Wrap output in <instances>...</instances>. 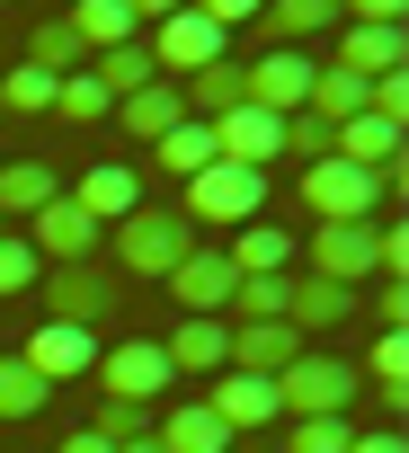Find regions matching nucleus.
Wrapping results in <instances>:
<instances>
[{
  "label": "nucleus",
  "mask_w": 409,
  "mask_h": 453,
  "mask_svg": "<svg viewBox=\"0 0 409 453\" xmlns=\"http://www.w3.org/2000/svg\"><path fill=\"white\" fill-rule=\"evenodd\" d=\"M276 409L285 418H347L356 409V356H294L285 373H276Z\"/></svg>",
  "instance_id": "nucleus-1"
},
{
  "label": "nucleus",
  "mask_w": 409,
  "mask_h": 453,
  "mask_svg": "<svg viewBox=\"0 0 409 453\" xmlns=\"http://www.w3.org/2000/svg\"><path fill=\"white\" fill-rule=\"evenodd\" d=\"M382 204H391L382 169H347V160H312L303 169V213H320V222H374Z\"/></svg>",
  "instance_id": "nucleus-2"
},
{
  "label": "nucleus",
  "mask_w": 409,
  "mask_h": 453,
  "mask_svg": "<svg viewBox=\"0 0 409 453\" xmlns=\"http://www.w3.org/2000/svg\"><path fill=\"white\" fill-rule=\"evenodd\" d=\"M178 213H187V232H196V222H232V232H241V222L267 213V178L214 160V169H196V178H187V204H178Z\"/></svg>",
  "instance_id": "nucleus-3"
},
{
  "label": "nucleus",
  "mask_w": 409,
  "mask_h": 453,
  "mask_svg": "<svg viewBox=\"0 0 409 453\" xmlns=\"http://www.w3.org/2000/svg\"><path fill=\"white\" fill-rule=\"evenodd\" d=\"M187 250H196L187 213H151V204H143V213H125V222H116V267H125V276H143V285H151V276H169Z\"/></svg>",
  "instance_id": "nucleus-4"
},
{
  "label": "nucleus",
  "mask_w": 409,
  "mask_h": 453,
  "mask_svg": "<svg viewBox=\"0 0 409 453\" xmlns=\"http://www.w3.org/2000/svg\"><path fill=\"white\" fill-rule=\"evenodd\" d=\"M312 54H285V45H267L259 63H241V107H259V116H303V98H312Z\"/></svg>",
  "instance_id": "nucleus-5"
},
{
  "label": "nucleus",
  "mask_w": 409,
  "mask_h": 453,
  "mask_svg": "<svg viewBox=\"0 0 409 453\" xmlns=\"http://www.w3.org/2000/svg\"><path fill=\"white\" fill-rule=\"evenodd\" d=\"M312 276H329V285H374L382 276V222H320L312 232Z\"/></svg>",
  "instance_id": "nucleus-6"
},
{
  "label": "nucleus",
  "mask_w": 409,
  "mask_h": 453,
  "mask_svg": "<svg viewBox=\"0 0 409 453\" xmlns=\"http://www.w3.org/2000/svg\"><path fill=\"white\" fill-rule=\"evenodd\" d=\"M98 382H107V400L151 409L178 373H169V347H160V338H125V347H98Z\"/></svg>",
  "instance_id": "nucleus-7"
},
{
  "label": "nucleus",
  "mask_w": 409,
  "mask_h": 453,
  "mask_svg": "<svg viewBox=\"0 0 409 453\" xmlns=\"http://www.w3.org/2000/svg\"><path fill=\"white\" fill-rule=\"evenodd\" d=\"M45 285V320H63V329H98L107 311H116V276L107 267H54V276H36Z\"/></svg>",
  "instance_id": "nucleus-8"
},
{
  "label": "nucleus",
  "mask_w": 409,
  "mask_h": 453,
  "mask_svg": "<svg viewBox=\"0 0 409 453\" xmlns=\"http://www.w3.org/2000/svg\"><path fill=\"white\" fill-rule=\"evenodd\" d=\"M160 285L187 303V320H223V311H232V285H241V267H232L223 250H204V241H196V250H187V258H178Z\"/></svg>",
  "instance_id": "nucleus-9"
},
{
  "label": "nucleus",
  "mask_w": 409,
  "mask_h": 453,
  "mask_svg": "<svg viewBox=\"0 0 409 453\" xmlns=\"http://www.w3.org/2000/svg\"><path fill=\"white\" fill-rule=\"evenodd\" d=\"M27 250H36V258H54V267H89V250H98V222H89L72 196H54L45 213H27Z\"/></svg>",
  "instance_id": "nucleus-10"
},
{
  "label": "nucleus",
  "mask_w": 409,
  "mask_h": 453,
  "mask_svg": "<svg viewBox=\"0 0 409 453\" xmlns=\"http://www.w3.org/2000/svg\"><path fill=\"white\" fill-rule=\"evenodd\" d=\"M214 160H232V169H276L285 160V125L276 116H259V107H232L223 125H214Z\"/></svg>",
  "instance_id": "nucleus-11"
},
{
  "label": "nucleus",
  "mask_w": 409,
  "mask_h": 453,
  "mask_svg": "<svg viewBox=\"0 0 409 453\" xmlns=\"http://www.w3.org/2000/svg\"><path fill=\"white\" fill-rule=\"evenodd\" d=\"M19 365L54 391V382H72V373H89V365H98V329H63V320H45V329L19 347Z\"/></svg>",
  "instance_id": "nucleus-12"
},
{
  "label": "nucleus",
  "mask_w": 409,
  "mask_h": 453,
  "mask_svg": "<svg viewBox=\"0 0 409 453\" xmlns=\"http://www.w3.org/2000/svg\"><path fill=\"white\" fill-rule=\"evenodd\" d=\"M204 409H214V418L232 426V435H241V426H285V409H276V382H267V373H232V365L214 373Z\"/></svg>",
  "instance_id": "nucleus-13"
},
{
  "label": "nucleus",
  "mask_w": 409,
  "mask_h": 453,
  "mask_svg": "<svg viewBox=\"0 0 409 453\" xmlns=\"http://www.w3.org/2000/svg\"><path fill=\"white\" fill-rule=\"evenodd\" d=\"M400 63H409V27H356V19H338V72L382 81V72H400Z\"/></svg>",
  "instance_id": "nucleus-14"
},
{
  "label": "nucleus",
  "mask_w": 409,
  "mask_h": 453,
  "mask_svg": "<svg viewBox=\"0 0 409 453\" xmlns=\"http://www.w3.org/2000/svg\"><path fill=\"white\" fill-rule=\"evenodd\" d=\"M338 320H356V294H347V285H329V276H285V329H294V338L338 329Z\"/></svg>",
  "instance_id": "nucleus-15"
},
{
  "label": "nucleus",
  "mask_w": 409,
  "mask_h": 453,
  "mask_svg": "<svg viewBox=\"0 0 409 453\" xmlns=\"http://www.w3.org/2000/svg\"><path fill=\"white\" fill-rule=\"evenodd\" d=\"M72 204L98 222V232H107V222H125V213H143V178L125 169V160H98L81 187H72Z\"/></svg>",
  "instance_id": "nucleus-16"
},
{
  "label": "nucleus",
  "mask_w": 409,
  "mask_h": 453,
  "mask_svg": "<svg viewBox=\"0 0 409 453\" xmlns=\"http://www.w3.org/2000/svg\"><path fill=\"white\" fill-rule=\"evenodd\" d=\"M338 19H347V0H259V27L285 54H303V36H329Z\"/></svg>",
  "instance_id": "nucleus-17"
},
{
  "label": "nucleus",
  "mask_w": 409,
  "mask_h": 453,
  "mask_svg": "<svg viewBox=\"0 0 409 453\" xmlns=\"http://www.w3.org/2000/svg\"><path fill=\"white\" fill-rule=\"evenodd\" d=\"M329 160H347V169H400V125L391 116H347V125H329Z\"/></svg>",
  "instance_id": "nucleus-18"
},
{
  "label": "nucleus",
  "mask_w": 409,
  "mask_h": 453,
  "mask_svg": "<svg viewBox=\"0 0 409 453\" xmlns=\"http://www.w3.org/2000/svg\"><path fill=\"white\" fill-rule=\"evenodd\" d=\"M294 356H303V338H294L285 320H250V329H232V373H267V382H276Z\"/></svg>",
  "instance_id": "nucleus-19"
},
{
  "label": "nucleus",
  "mask_w": 409,
  "mask_h": 453,
  "mask_svg": "<svg viewBox=\"0 0 409 453\" xmlns=\"http://www.w3.org/2000/svg\"><path fill=\"white\" fill-rule=\"evenodd\" d=\"M63 27L81 36V54H116V45H134V36H143L134 0H81V10H72Z\"/></svg>",
  "instance_id": "nucleus-20"
},
{
  "label": "nucleus",
  "mask_w": 409,
  "mask_h": 453,
  "mask_svg": "<svg viewBox=\"0 0 409 453\" xmlns=\"http://www.w3.org/2000/svg\"><path fill=\"white\" fill-rule=\"evenodd\" d=\"M160 347H169V373H223L232 365V320H187Z\"/></svg>",
  "instance_id": "nucleus-21"
},
{
  "label": "nucleus",
  "mask_w": 409,
  "mask_h": 453,
  "mask_svg": "<svg viewBox=\"0 0 409 453\" xmlns=\"http://www.w3.org/2000/svg\"><path fill=\"white\" fill-rule=\"evenodd\" d=\"M160 453H232V426L214 418V409H204V400H187V409H169L160 426Z\"/></svg>",
  "instance_id": "nucleus-22"
},
{
  "label": "nucleus",
  "mask_w": 409,
  "mask_h": 453,
  "mask_svg": "<svg viewBox=\"0 0 409 453\" xmlns=\"http://www.w3.org/2000/svg\"><path fill=\"white\" fill-rule=\"evenodd\" d=\"M241 276H294V232H276V222H241V241L223 250Z\"/></svg>",
  "instance_id": "nucleus-23"
},
{
  "label": "nucleus",
  "mask_w": 409,
  "mask_h": 453,
  "mask_svg": "<svg viewBox=\"0 0 409 453\" xmlns=\"http://www.w3.org/2000/svg\"><path fill=\"white\" fill-rule=\"evenodd\" d=\"M303 116H312V125H347V116H365V81H356V72H338V63H320V72H312Z\"/></svg>",
  "instance_id": "nucleus-24"
},
{
  "label": "nucleus",
  "mask_w": 409,
  "mask_h": 453,
  "mask_svg": "<svg viewBox=\"0 0 409 453\" xmlns=\"http://www.w3.org/2000/svg\"><path fill=\"white\" fill-rule=\"evenodd\" d=\"M63 196V178L45 160H0V213H45Z\"/></svg>",
  "instance_id": "nucleus-25"
},
{
  "label": "nucleus",
  "mask_w": 409,
  "mask_h": 453,
  "mask_svg": "<svg viewBox=\"0 0 409 453\" xmlns=\"http://www.w3.org/2000/svg\"><path fill=\"white\" fill-rule=\"evenodd\" d=\"M151 160L169 169V178H196V169H214V125H196V116H178L160 142H151Z\"/></svg>",
  "instance_id": "nucleus-26"
},
{
  "label": "nucleus",
  "mask_w": 409,
  "mask_h": 453,
  "mask_svg": "<svg viewBox=\"0 0 409 453\" xmlns=\"http://www.w3.org/2000/svg\"><path fill=\"white\" fill-rule=\"evenodd\" d=\"M116 116H125V134H134V142H160V134H169L187 107H178V89H169V81H151V89L116 98Z\"/></svg>",
  "instance_id": "nucleus-27"
},
{
  "label": "nucleus",
  "mask_w": 409,
  "mask_h": 453,
  "mask_svg": "<svg viewBox=\"0 0 409 453\" xmlns=\"http://www.w3.org/2000/svg\"><path fill=\"white\" fill-rule=\"evenodd\" d=\"M27 63H36L45 81H72V72H89V54H81V36H72L63 19H45V27L27 36Z\"/></svg>",
  "instance_id": "nucleus-28"
},
{
  "label": "nucleus",
  "mask_w": 409,
  "mask_h": 453,
  "mask_svg": "<svg viewBox=\"0 0 409 453\" xmlns=\"http://www.w3.org/2000/svg\"><path fill=\"white\" fill-rule=\"evenodd\" d=\"M89 72H98V89L107 98H134V89H151L160 72H151V54H143V36L134 45H116V54H89Z\"/></svg>",
  "instance_id": "nucleus-29"
},
{
  "label": "nucleus",
  "mask_w": 409,
  "mask_h": 453,
  "mask_svg": "<svg viewBox=\"0 0 409 453\" xmlns=\"http://www.w3.org/2000/svg\"><path fill=\"white\" fill-rule=\"evenodd\" d=\"M45 400H54V391H45V382H36V373L19 365V356H0V426H19V418H36Z\"/></svg>",
  "instance_id": "nucleus-30"
},
{
  "label": "nucleus",
  "mask_w": 409,
  "mask_h": 453,
  "mask_svg": "<svg viewBox=\"0 0 409 453\" xmlns=\"http://www.w3.org/2000/svg\"><path fill=\"white\" fill-rule=\"evenodd\" d=\"M54 116H72V125H98V116H116V98L98 89V72H72V81H54Z\"/></svg>",
  "instance_id": "nucleus-31"
},
{
  "label": "nucleus",
  "mask_w": 409,
  "mask_h": 453,
  "mask_svg": "<svg viewBox=\"0 0 409 453\" xmlns=\"http://www.w3.org/2000/svg\"><path fill=\"white\" fill-rule=\"evenodd\" d=\"M365 373H374V382H382V400L400 409V400H409V338H400V329H391V338H374V347H365Z\"/></svg>",
  "instance_id": "nucleus-32"
},
{
  "label": "nucleus",
  "mask_w": 409,
  "mask_h": 453,
  "mask_svg": "<svg viewBox=\"0 0 409 453\" xmlns=\"http://www.w3.org/2000/svg\"><path fill=\"white\" fill-rule=\"evenodd\" d=\"M356 418H285V453H347Z\"/></svg>",
  "instance_id": "nucleus-33"
},
{
  "label": "nucleus",
  "mask_w": 409,
  "mask_h": 453,
  "mask_svg": "<svg viewBox=\"0 0 409 453\" xmlns=\"http://www.w3.org/2000/svg\"><path fill=\"white\" fill-rule=\"evenodd\" d=\"M0 107H10V116H45V107H54V81H45L36 63H19V72H0Z\"/></svg>",
  "instance_id": "nucleus-34"
},
{
  "label": "nucleus",
  "mask_w": 409,
  "mask_h": 453,
  "mask_svg": "<svg viewBox=\"0 0 409 453\" xmlns=\"http://www.w3.org/2000/svg\"><path fill=\"white\" fill-rule=\"evenodd\" d=\"M36 276H45V258H36L19 232H0V303H10V294H27Z\"/></svg>",
  "instance_id": "nucleus-35"
},
{
  "label": "nucleus",
  "mask_w": 409,
  "mask_h": 453,
  "mask_svg": "<svg viewBox=\"0 0 409 453\" xmlns=\"http://www.w3.org/2000/svg\"><path fill=\"white\" fill-rule=\"evenodd\" d=\"M107 444H134V435H151V409H134V400H98V418H89Z\"/></svg>",
  "instance_id": "nucleus-36"
},
{
  "label": "nucleus",
  "mask_w": 409,
  "mask_h": 453,
  "mask_svg": "<svg viewBox=\"0 0 409 453\" xmlns=\"http://www.w3.org/2000/svg\"><path fill=\"white\" fill-rule=\"evenodd\" d=\"M285 160H329V125H312V116H285Z\"/></svg>",
  "instance_id": "nucleus-37"
},
{
  "label": "nucleus",
  "mask_w": 409,
  "mask_h": 453,
  "mask_svg": "<svg viewBox=\"0 0 409 453\" xmlns=\"http://www.w3.org/2000/svg\"><path fill=\"white\" fill-rule=\"evenodd\" d=\"M374 311H382V338H391V329L409 320V294H400V285H374Z\"/></svg>",
  "instance_id": "nucleus-38"
},
{
  "label": "nucleus",
  "mask_w": 409,
  "mask_h": 453,
  "mask_svg": "<svg viewBox=\"0 0 409 453\" xmlns=\"http://www.w3.org/2000/svg\"><path fill=\"white\" fill-rule=\"evenodd\" d=\"M63 453H116V444H107L98 426H72V435H63Z\"/></svg>",
  "instance_id": "nucleus-39"
},
{
  "label": "nucleus",
  "mask_w": 409,
  "mask_h": 453,
  "mask_svg": "<svg viewBox=\"0 0 409 453\" xmlns=\"http://www.w3.org/2000/svg\"><path fill=\"white\" fill-rule=\"evenodd\" d=\"M347 453H409V444H400V435H391V426H374V435H356V444H347Z\"/></svg>",
  "instance_id": "nucleus-40"
},
{
  "label": "nucleus",
  "mask_w": 409,
  "mask_h": 453,
  "mask_svg": "<svg viewBox=\"0 0 409 453\" xmlns=\"http://www.w3.org/2000/svg\"><path fill=\"white\" fill-rule=\"evenodd\" d=\"M116 453H160V435H134V444H116Z\"/></svg>",
  "instance_id": "nucleus-41"
}]
</instances>
